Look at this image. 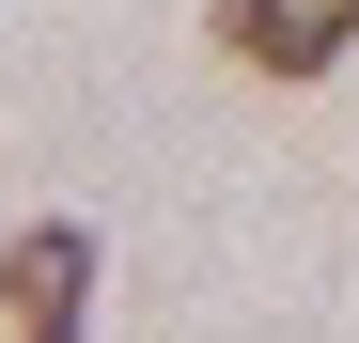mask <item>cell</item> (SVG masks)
<instances>
[{
    "label": "cell",
    "instance_id": "cell-1",
    "mask_svg": "<svg viewBox=\"0 0 359 343\" xmlns=\"http://www.w3.org/2000/svg\"><path fill=\"white\" fill-rule=\"evenodd\" d=\"M0 328H16V343H79L94 328V234H79V218L0 234Z\"/></svg>",
    "mask_w": 359,
    "mask_h": 343
},
{
    "label": "cell",
    "instance_id": "cell-2",
    "mask_svg": "<svg viewBox=\"0 0 359 343\" xmlns=\"http://www.w3.org/2000/svg\"><path fill=\"white\" fill-rule=\"evenodd\" d=\"M219 47L250 78H328L359 47V0H219Z\"/></svg>",
    "mask_w": 359,
    "mask_h": 343
}]
</instances>
